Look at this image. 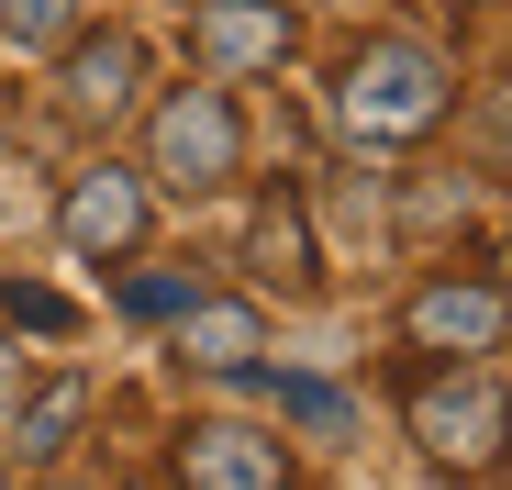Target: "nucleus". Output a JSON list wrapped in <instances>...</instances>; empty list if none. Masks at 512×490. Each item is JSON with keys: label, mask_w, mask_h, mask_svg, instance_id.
<instances>
[{"label": "nucleus", "mask_w": 512, "mask_h": 490, "mask_svg": "<svg viewBox=\"0 0 512 490\" xmlns=\"http://www.w3.org/2000/svg\"><path fill=\"white\" fill-rule=\"evenodd\" d=\"M446 90H457L446 56L390 34V45H368L346 78H334V123H346L357 145H412V134H435V123H446Z\"/></svg>", "instance_id": "obj_1"}, {"label": "nucleus", "mask_w": 512, "mask_h": 490, "mask_svg": "<svg viewBox=\"0 0 512 490\" xmlns=\"http://www.w3.org/2000/svg\"><path fill=\"white\" fill-rule=\"evenodd\" d=\"M245 168V123H234V101L212 90H167L156 112H145V179L156 190H179V201H201V190H223Z\"/></svg>", "instance_id": "obj_2"}, {"label": "nucleus", "mask_w": 512, "mask_h": 490, "mask_svg": "<svg viewBox=\"0 0 512 490\" xmlns=\"http://www.w3.org/2000/svg\"><path fill=\"white\" fill-rule=\"evenodd\" d=\"M401 424H412V446L435 457V468H468V479H490V468L512 457V401H501L490 368H446V379H423V390L401 401Z\"/></svg>", "instance_id": "obj_3"}, {"label": "nucleus", "mask_w": 512, "mask_h": 490, "mask_svg": "<svg viewBox=\"0 0 512 490\" xmlns=\"http://www.w3.org/2000/svg\"><path fill=\"white\" fill-rule=\"evenodd\" d=\"M56 234L67 257H123V245H145V168H78L67 201H56Z\"/></svg>", "instance_id": "obj_4"}, {"label": "nucleus", "mask_w": 512, "mask_h": 490, "mask_svg": "<svg viewBox=\"0 0 512 490\" xmlns=\"http://www.w3.org/2000/svg\"><path fill=\"white\" fill-rule=\"evenodd\" d=\"M134 78H145V45H134L123 23L67 34V56H56V112H67V123H112V112H134Z\"/></svg>", "instance_id": "obj_5"}, {"label": "nucleus", "mask_w": 512, "mask_h": 490, "mask_svg": "<svg viewBox=\"0 0 512 490\" xmlns=\"http://www.w3.org/2000/svg\"><path fill=\"white\" fill-rule=\"evenodd\" d=\"M290 12H279V0H201V12H190V56L212 67V78H256V67H279L290 56Z\"/></svg>", "instance_id": "obj_6"}, {"label": "nucleus", "mask_w": 512, "mask_h": 490, "mask_svg": "<svg viewBox=\"0 0 512 490\" xmlns=\"http://www.w3.org/2000/svg\"><path fill=\"white\" fill-rule=\"evenodd\" d=\"M179 490H290V446L256 424H190L179 435Z\"/></svg>", "instance_id": "obj_7"}, {"label": "nucleus", "mask_w": 512, "mask_h": 490, "mask_svg": "<svg viewBox=\"0 0 512 490\" xmlns=\"http://www.w3.org/2000/svg\"><path fill=\"white\" fill-rule=\"evenodd\" d=\"M501 323H512L501 290H479V279H435V290H412L401 335H412V346H435V357H490V346H501Z\"/></svg>", "instance_id": "obj_8"}, {"label": "nucleus", "mask_w": 512, "mask_h": 490, "mask_svg": "<svg viewBox=\"0 0 512 490\" xmlns=\"http://www.w3.org/2000/svg\"><path fill=\"white\" fill-rule=\"evenodd\" d=\"M0 424H12V457H23V468H45V457H67V446H78V424H90V379L56 368V379H34Z\"/></svg>", "instance_id": "obj_9"}, {"label": "nucleus", "mask_w": 512, "mask_h": 490, "mask_svg": "<svg viewBox=\"0 0 512 490\" xmlns=\"http://www.w3.org/2000/svg\"><path fill=\"white\" fill-rule=\"evenodd\" d=\"M245 268H256V279H279V290H312V279H323V268H312V223H301L290 190L256 201V223H245Z\"/></svg>", "instance_id": "obj_10"}, {"label": "nucleus", "mask_w": 512, "mask_h": 490, "mask_svg": "<svg viewBox=\"0 0 512 490\" xmlns=\"http://www.w3.org/2000/svg\"><path fill=\"white\" fill-rule=\"evenodd\" d=\"M179 357L190 368H256L268 357V323H256V301H190L179 312Z\"/></svg>", "instance_id": "obj_11"}, {"label": "nucleus", "mask_w": 512, "mask_h": 490, "mask_svg": "<svg viewBox=\"0 0 512 490\" xmlns=\"http://www.w3.org/2000/svg\"><path fill=\"white\" fill-rule=\"evenodd\" d=\"M0 34H12V56H67L78 0H0Z\"/></svg>", "instance_id": "obj_12"}, {"label": "nucleus", "mask_w": 512, "mask_h": 490, "mask_svg": "<svg viewBox=\"0 0 512 490\" xmlns=\"http://www.w3.org/2000/svg\"><path fill=\"white\" fill-rule=\"evenodd\" d=\"M279 413H301L312 435H334V424H346V401H334L323 379H279Z\"/></svg>", "instance_id": "obj_13"}, {"label": "nucleus", "mask_w": 512, "mask_h": 490, "mask_svg": "<svg viewBox=\"0 0 512 490\" xmlns=\"http://www.w3.org/2000/svg\"><path fill=\"white\" fill-rule=\"evenodd\" d=\"M0 312L34 323V335H56V323H67V301H56V290H0Z\"/></svg>", "instance_id": "obj_14"}, {"label": "nucleus", "mask_w": 512, "mask_h": 490, "mask_svg": "<svg viewBox=\"0 0 512 490\" xmlns=\"http://www.w3.org/2000/svg\"><path fill=\"white\" fill-rule=\"evenodd\" d=\"M23 401V357H12V335H0V413Z\"/></svg>", "instance_id": "obj_15"}]
</instances>
